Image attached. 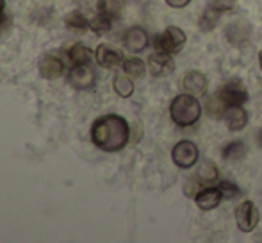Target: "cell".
<instances>
[{
    "instance_id": "1",
    "label": "cell",
    "mask_w": 262,
    "mask_h": 243,
    "mask_svg": "<svg viewBox=\"0 0 262 243\" xmlns=\"http://www.w3.org/2000/svg\"><path fill=\"white\" fill-rule=\"evenodd\" d=\"M91 139L104 152H118L130 139L128 121L120 115L100 116L91 125Z\"/></svg>"
},
{
    "instance_id": "2",
    "label": "cell",
    "mask_w": 262,
    "mask_h": 243,
    "mask_svg": "<svg viewBox=\"0 0 262 243\" xmlns=\"http://www.w3.org/2000/svg\"><path fill=\"white\" fill-rule=\"evenodd\" d=\"M169 115H171V120L175 121L177 125H180V127H189V125H194L200 120L202 106H200V102L196 100L194 95H189V93L177 95V97L173 98L171 106H169Z\"/></svg>"
},
{
    "instance_id": "3",
    "label": "cell",
    "mask_w": 262,
    "mask_h": 243,
    "mask_svg": "<svg viewBox=\"0 0 262 243\" xmlns=\"http://www.w3.org/2000/svg\"><path fill=\"white\" fill-rule=\"evenodd\" d=\"M186 43V34L180 27H175V25H169L166 27L164 32H161L159 36H156L154 39V47H156V52H162V54H177L180 52V49Z\"/></svg>"
},
{
    "instance_id": "4",
    "label": "cell",
    "mask_w": 262,
    "mask_h": 243,
    "mask_svg": "<svg viewBox=\"0 0 262 243\" xmlns=\"http://www.w3.org/2000/svg\"><path fill=\"white\" fill-rule=\"evenodd\" d=\"M198 156H200V154H198V147L194 145L193 141H189V139L179 141L171 150V159L179 168L194 167L198 161Z\"/></svg>"
},
{
    "instance_id": "5",
    "label": "cell",
    "mask_w": 262,
    "mask_h": 243,
    "mask_svg": "<svg viewBox=\"0 0 262 243\" xmlns=\"http://www.w3.org/2000/svg\"><path fill=\"white\" fill-rule=\"evenodd\" d=\"M235 224L243 233H252L259 224V209L252 200H245L235 209Z\"/></svg>"
},
{
    "instance_id": "6",
    "label": "cell",
    "mask_w": 262,
    "mask_h": 243,
    "mask_svg": "<svg viewBox=\"0 0 262 243\" xmlns=\"http://www.w3.org/2000/svg\"><path fill=\"white\" fill-rule=\"evenodd\" d=\"M220 95L228 106H243L248 102V90L239 79H232L223 84L220 90Z\"/></svg>"
},
{
    "instance_id": "7",
    "label": "cell",
    "mask_w": 262,
    "mask_h": 243,
    "mask_svg": "<svg viewBox=\"0 0 262 243\" xmlns=\"http://www.w3.org/2000/svg\"><path fill=\"white\" fill-rule=\"evenodd\" d=\"M70 86H73L75 90H91L97 83L95 72L88 65H75V68H72L68 75Z\"/></svg>"
},
{
    "instance_id": "8",
    "label": "cell",
    "mask_w": 262,
    "mask_h": 243,
    "mask_svg": "<svg viewBox=\"0 0 262 243\" xmlns=\"http://www.w3.org/2000/svg\"><path fill=\"white\" fill-rule=\"evenodd\" d=\"M182 86L186 93L194 95V97H204V95L207 93L209 83H207V77L202 72L191 70V72H187L186 75H184Z\"/></svg>"
},
{
    "instance_id": "9",
    "label": "cell",
    "mask_w": 262,
    "mask_h": 243,
    "mask_svg": "<svg viewBox=\"0 0 262 243\" xmlns=\"http://www.w3.org/2000/svg\"><path fill=\"white\" fill-rule=\"evenodd\" d=\"M148 45V34L143 27H130L123 34V47L128 52H143Z\"/></svg>"
},
{
    "instance_id": "10",
    "label": "cell",
    "mask_w": 262,
    "mask_h": 243,
    "mask_svg": "<svg viewBox=\"0 0 262 243\" xmlns=\"http://www.w3.org/2000/svg\"><path fill=\"white\" fill-rule=\"evenodd\" d=\"M97 63L102 66V68H118V66L123 65V56L118 49H114L113 45H107V43H102L97 49Z\"/></svg>"
},
{
    "instance_id": "11",
    "label": "cell",
    "mask_w": 262,
    "mask_h": 243,
    "mask_svg": "<svg viewBox=\"0 0 262 243\" xmlns=\"http://www.w3.org/2000/svg\"><path fill=\"white\" fill-rule=\"evenodd\" d=\"M148 70L154 77H166L175 70V63L169 54L156 52L148 57Z\"/></svg>"
},
{
    "instance_id": "12",
    "label": "cell",
    "mask_w": 262,
    "mask_h": 243,
    "mask_svg": "<svg viewBox=\"0 0 262 243\" xmlns=\"http://www.w3.org/2000/svg\"><path fill=\"white\" fill-rule=\"evenodd\" d=\"M221 198H223V195H221L220 188L209 186V188H202V190L198 191L196 197H194V202H196V206L202 211H210V209L217 208Z\"/></svg>"
},
{
    "instance_id": "13",
    "label": "cell",
    "mask_w": 262,
    "mask_h": 243,
    "mask_svg": "<svg viewBox=\"0 0 262 243\" xmlns=\"http://www.w3.org/2000/svg\"><path fill=\"white\" fill-rule=\"evenodd\" d=\"M223 120L227 124L228 131H241L248 124V113H246V109L243 106H230L227 109V113H225Z\"/></svg>"
},
{
    "instance_id": "14",
    "label": "cell",
    "mask_w": 262,
    "mask_h": 243,
    "mask_svg": "<svg viewBox=\"0 0 262 243\" xmlns=\"http://www.w3.org/2000/svg\"><path fill=\"white\" fill-rule=\"evenodd\" d=\"M39 73H41L43 79H59L64 73V63L57 56H45L39 61Z\"/></svg>"
},
{
    "instance_id": "15",
    "label": "cell",
    "mask_w": 262,
    "mask_h": 243,
    "mask_svg": "<svg viewBox=\"0 0 262 243\" xmlns=\"http://www.w3.org/2000/svg\"><path fill=\"white\" fill-rule=\"evenodd\" d=\"M205 113H207V116L209 118H212V120H220V118H223L225 116V113H227V102L221 98V95L217 93V95H212V97H209L207 100H205Z\"/></svg>"
},
{
    "instance_id": "16",
    "label": "cell",
    "mask_w": 262,
    "mask_h": 243,
    "mask_svg": "<svg viewBox=\"0 0 262 243\" xmlns=\"http://www.w3.org/2000/svg\"><path fill=\"white\" fill-rule=\"evenodd\" d=\"M245 156H246V145L241 139H235V141H230L228 145H225L223 152H221V157H223L225 161H228V163L241 161Z\"/></svg>"
},
{
    "instance_id": "17",
    "label": "cell",
    "mask_w": 262,
    "mask_h": 243,
    "mask_svg": "<svg viewBox=\"0 0 262 243\" xmlns=\"http://www.w3.org/2000/svg\"><path fill=\"white\" fill-rule=\"evenodd\" d=\"M123 7H125L123 0H98V13L113 18V20L121 16Z\"/></svg>"
},
{
    "instance_id": "18",
    "label": "cell",
    "mask_w": 262,
    "mask_h": 243,
    "mask_svg": "<svg viewBox=\"0 0 262 243\" xmlns=\"http://www.w3.org/2000/svg\"><path fill=\"white\" fill-rule=\"evenodd\" d=\"M64 24H66V27L73 32H86L88 29H90V20H88L80 11H72V13L64 18Z\"/></svg>"
},
{
    "instance_id": "19",
    "label": "cell",
    "mask_w": 262,
    "mask_h": 243,
    "mask_svg": "<svg viewBox=\"0 0 262 243\" xmlns=\"http://www.w3.org/2000/svg\"><path fill=\"white\" fill-rule=\"evenodd\" d=\"M113 88L116 91L118 97L121 98H128L134 93V83L128 75H116L113 80Z\"/></svg>"
},
{
    "instance_id": "20",
    "label": "cell",
    "mask_w": 262,
    "mask_h": 243,
    "mask_svg": "<svg viewBox=\"0 0 262 243\" xmlns=\"http://www.w3.org/2000/svg\"><path fill=\"white\" fill-rule=\"evenodd\" d=\"M123 70L128 77H134V79H139V77L145 75L146 72V65L145 61H141L139 57H125L123 59Z\"/></svg>"
},
{
    "instance_id": "21",
    "label": "cell",
    "mask_w": 262,
    "mask_h": 243,
    "mask_svg": "<svg viewBox=\"0 0 262 243\" xmlns=\"http://www.w3.org/2000/svg\"><path fill=\"white\" fill-rule=\"evenodd\" d=\"M68 57L73 65H88L91 59V50L88 47H84L82 43H75L68 50Z\"/></svg>"
},
{
    "instance_id": "22",
    "label": "cell",
    "mask_w": 262,
    "mask_h": 243,
    "mask_svg": "<svg viewBox=\"0 0 262 243\" xmlns=\"http://www.w3.org/2000/svg\"><path fill=\"white\" fill-rule=\"evenodd\" d=\"M111 27H113V18L105 16L102 13H98L97 16L90 20V29L97 34H104V32L111 31Z\"/></svg>"
},
{
    "instance_id": "23",
    "label": "cell",
    "mask_w": 262,
    "mask_h": 243,
    "mask_svg": "<svg viewBox=\"0 0 262 243\" xmlns=\"http://www.w3.org/2000/svg\"><path fill=\"white\" fill-rule=\"evenodd\" d=\"M217 11H214V9H209L205 11L204 14H202V18H200V24H198V27H200V31H204V32H210L214 27L217 25Z\"/></svg>"
},
{
    "instance_id": "24",
    "label": "cell",
    "mask_w": 262,
    "mask_h": 243,
    "mask_svg": "<svg viewBox=\"0 0 262 243\" xmlns=\"http://www.w3.org/2000/svg\"><path fill=\"white\" fill-rule=\"evenodd\" d=\"M217 175H220V172H217L216 165L210 163V161H205V163L200 167V170H198L196 177L200 179V181L212 183V181H216V179H217Z\"/></svg>"
},
{
    "instance_id": "25",
    "label": "cell",
    "mask_w": 262,
    "mask_h": 243,
    "mask_svg": "<svg viewBox=\"0 0 262 243\" xmlns=\"http://www.w3.org/2000/svg\"><path fill=\"white\" fill-rule=\"evenodd\" d=\"M217 188L221 190L223 198H237V197H241V193H243V191L239 190V186H235V184L230 181H221Z\"/></svg>"
},
{
    "instance_id": "26",
    "label": "cell",
    "mask_w": 262,
    "mask_h": 243,
    "mask_svg": "<svg viewBox=\"0 0 262 243\" xmlns=\"http://www.w3.org/2000/svg\"><path fill=\"white\" fill-rule=\"evenodd\" d=\"M209 7L217 13H227L235 9V0H209Z\"/></svg>"
},
{
    "instance_id": "27",
    "label": "cell",
    "mask_w": 262,
    "mask_h": 243,
    "mask_svg": "<svg viewBox=\"0 0 262 243\" xmlns=\"http://www.w3.org/2000/svg\"><path fill=\"white\" fill-rule=\"evenodd\" d=\"M200 179H191V181L186 183V186H184V193L187 195V197H196V193L200 191Z\"/></svg>"
},
{
    "instance_id": "28",
    "label": "cell",
    "mask_w": 262,
    "mask_h": 243,
    "mask_svg": "<svg viewBox=\"0 0 262 243\" xmlns=\"http://www.w3.org/2000/svg\"><path fill=\"white\" fill-rule=\"evenodd\" d=\"M189 2L191 0H166V4L173 9H182V7L189 6Z\"/></svg>"
},
{
    "instance_id": "29",
    "label": "cell",
    "mask_w": 262,
    "mask_h": 243,
    "mask_svg": "<svg viewBox=\"0 0 262 243\" xmlns=\"http://www.w3.org/2000/svg\"><path fill=\"white\" fill-rule=\"evenodd\" d=\"M9 25H11V18L4 16L2 20H0V34H2V32H6L7 29H9Z\"/></svg>"
},
{
    "instance_id": "30",
    "label": "cell",
    "mask_w": 262,
    "mask_h": 243,
    "mask_svg": "<svg viewBox=\"0 0 262 243\" xmlns=\"http://www.w3.org/2000/svg\"><path fill=\"white\" fill-rule=\"evenodd\" d=\"M4 9H6V0H0V20L6 16V14H4Z\"/></svg>"
},
{
    "instance_id": "31",
    "label": "cell",
    "mask_w": 262,
    "mask_h": 243,
    "mask_svg": "<svg viewBox=\"0 0 262 243\" xmlns=\"http://www.w3.org/2000/svg\"><path fill=\"white\" fill-rule=\"evenodd\" d=\"M259 66H260V70H262V50L259 52Z\"/></svg>"
}]
</instances>
